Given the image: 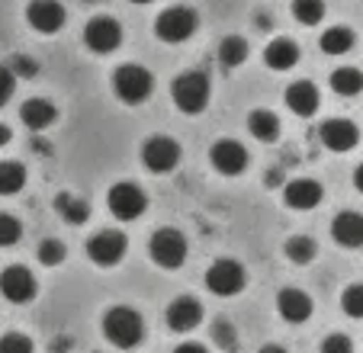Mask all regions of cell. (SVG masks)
Masks as SVG:
<instances>
[{"instance_id":"cell-1","label":"cell","mask_w":363,"mask_h":353,"mask_svg":"<svg viewBox=\"0 0 363 353\" xmlns=\"http://www.w3.org/2000/svg\"><path fill=\"white\" fill-rule=\"evenodd\" d=\"M103 337L119 350H135L145 340V321L135 308L129 306H113L103 315Z\"/></svg>"},{"instance_id":"cell-2","label":"cell","mask_w":363,"mask_h":353,"mask_svg":"<svg viewBox=\"0 0 363 353\" xmlns=\"http://www.w3.org/2000/svg\"><path fill=\"white\" fill-rule=\"evenodd\" d=\"M209 96H213V87H209V77H206L203 71H184V74H177L171 84L174 106L186 116L203 113V109L209 106Z\"/></svg>"},{"instance_id":"cell-3","label":"cell","mask_w":363,"mask_h":353,"mask_svg":"<svg viewBox=\"0 0 363 353\" xmlns=\"http://www.w3.org/2000/svg\"><path fill=\"white\" fill-rule=\"evenodd\" d=\"M113 94L125 106H142L155 94V74L148 68H142V65H119L113 71Z\"/></svg>"},{"instance_id":"cell-4","label":"cell","mask_w":363,"mask_h":353,"mask_svg":"<svg viewBox=\"0 0 363 353\" xmlns=\"http://www.w3.org/2000/svg\"><path fill=\"white\" fill-rule=\"evenodd\" d=\"M245 286H247L245 267L232 257L213 260L209 270H206V289L213 292V296H219V299H232V296H238Z\"/></svg>"},{"instance_id":"cell-5","label":"cell","mask_w":363,"mask_h":353,"mask_svg":"<svg viewBox=\"0 0 363 353\" xmlns=\"http://www.w3.org/2000/svg\"><path fill=\"white\" fill-rule=\"evenodd\" d=\"M106 209H110L113 218H119V222H135V218H142L145 209H148V196H145V190L138 184L119 180V184H113L110 193H106Z\"/></svg>"},{"instance_id":"cell-6","label":"cell","mask_w":363,"mask_h":353,"mask_svg":"<svg viewBox=\"0 0 363 353\" xmlns=\"http://www.w3.org/2000/svg\"><path fill=\"white\" fill-rule=\"evenodd\" d=\"M186 254H190V247H186V238L177 228H158L148 238V257L155 260L161 270H177V267H184Z\"/></svg>"},{"instance_id":"cell-7","label":"cell","mask_w":363,"mask_h":353,"mask_svg":"<svg viewBox=\"0 0 363 353\" xmlns=\"http://www.w3.org/2000/svg\"><path fill=\"white\" fill-rule=\"evenodd\" d=\"M125 251H129V238L119 228H103L96 235H90V241H87V260L103 267V270L123 264Z\"/></svg>"},{"instance_id":"cell-8","label":"cell","mask_w":363,"mask_h":353,"mask_svg":"<svg viewBox=\"0 0 363 353\" xmlns=\"http://www.w3.org/2000/svg\"><path fill=\"white\" fill-rule=\"evenodd\" d=\"M196 26H199V16L193 7H167L155 20V35L161 42H167V45H180V42H186L196 33Z\"/></svg>"},{"instance_id":"cell-9","label":"cell","mask_w":363,"mask_h":353,"mask_svg":"<svg viewBox=\"0 0 363 353\" xmlns=\"http://www.w3.org/2000/svg\"><path fill=\"white\" fill-rule=\"evenodd\" d=\"M0 296L7 302H13V306H29L39 296V279L23 264H13L0 273Z\"/></svg>"},{"instance_id":"cell-10","label":"cell","mask_w":363,"mask_h":353,"mask_svg":"<svg viewBox=\"0 0 363 353\" xmlns=\"http://www.w3.org/2000/svg\"><path fill=\"white\" fill-rule=\"evenodd\" d=\"M142 164L151 174H171L180 164V145L171 135H151L142 145Z\"/></svg>"},{"instance_id":"cell-11","label":"cell","mask_w":363,"mask_h":353,"mask_svg":"<svg viewBox=\"0 0 363 353\" xmlns=\"http://www.w3.org/2000/svg\"><path fill=\"white\" fill-rule=\"evenodd\" d=\"M84 45L94 55H110L123 45V26L113 16H94L84 26Z\"/></svg>"},{"instance_id":"cell-12","label":"cell","mask_w":363,"mask_h":353,"mask_svg":"<svg viewBox=\"0 0 363 353\" xmlns=\"http://www.w3.org/2000/svg\"><path fill=\"white\" fill-rule=\"evenodd\" d=\"M209 161H213L216 174L241 176L247 170V164H251V155H247V148L241 142H235V138H219V142L213 145V151H209Z\"/></svg>"},{"instance_id":"cell-13","label":"cell","mask_w":363,"mask_h":353,"mask_svg":"<svg viewBox=\"0 0 363 353\" xmlns=\"http://www.w3.org/2000/svg\"><path fill=\"white\" fill-rule=\"evenodd\" d=\"M68 13H65L62 0H29L26 4V23L42 35H52L65 26Z\"/></svg>"},{"instance_id":"cell-14","label":"cell","mask_w":363,"mask_h":353,"mask_svg":"<svg viewBox=\"0 0 363 353\" xmlns=\"http://www.w3.org/2000/svg\"><path fill=\"white\" fill-rule=\"evenodd\" d=\"M318 138L328 151H337V155H347V151L357 148L360 142V129H357L350 119H325L322 129H318Z\"/></svg>"},{"instance_id":"cell-15","label":"cell","mask_w":363,"mask_h":353,"mask_svg":"<svg viewBox=\"0 0 363 353\" xmlns=\"http://www.w3.org/2000/svg\"><path fill=\"white\" fill-rule=\"evenodd\" d=\"M164 321L174 334H190L203 325V306H199L193 296H180V299H174L171 306H167Z\"/></svg>"},{"instance_id":"cell-16","label":"cell","mask_w":363,"mask_h":353,"mask_svg":"<svg viewBox=\"0 0 363 353\" xmlns=\"http://www.w3.org/2000/svg\"><path fill=\"white\" fill-rule=\"evenodd\" d=\"M325 199V190L318 180H308V176H299V180H289L283 184V203L296 212H308L315 209L318 203Z\"/></svg>"},{"instance_id":"cell-17","label":"cell","mask_w":363,"mask_h":353,"mask_svg":"<svg viewBox=\"0 0 363 353\" xmlns=\"http://www.w3.org/2000/svg\"><path fill=\"white\" fill-rule=\"evenodd\" d=\"M286 109L296 116H315L318 106H322V94H318V87L312 81H293L286 87Z\"/></svg>"},{"instance_id":"cell-18","label":"cell","mask_w":363,"mask_h":353,"mask_svg":"<svg viewBox=\"0 0 363 353\" xmlns=\"http://www.w3.org/2000/svg\"><path fill=\"white\" fill-rule=\"evenodd\" d=\"M331 238L341 247H347V251L363 247V215L360 212H354V209L337 212L335 222H331Z\"/></svg>"},{"instance_id":"cell-19","label":"cell","mask_w":363,"mask_h":353,"mask_svg":"<svg viewBox=\"0 0 363 353\" xmlns=\"http://www.w3.org/2000/svg\"><path fill=\"white\" fill-rule=\"evenodd\" d=\"M312 308H315L312 306V296L302 292V289H296V286L280 289V296H277V312H280L289 325H302V321H308Z\"/></svg>"},{"instance_id":"cell-20","label":"cell","mask_w":363,"mask_h":353,"mask_svg":"<svg viewBox=\"0 0 363 353\" xmlns=\"http://www.w3.org/2000/svg\"><path fill=\"white\" fill-rule=\"evenodd\" d=\"M20 119H23L26 129L45 132L58 123V106L55 103H48V100H42V96H33V100H26L20 106Z\"/></svg>"},{"instance_id":"cell-21","label":"cell","mask_w":363,"mask_h":353,"mask_svg":"<svg viewBox=\"0 0 363 353\" xmlns=\"http://www.w3.org/2000/svg\"><path fill=\"white\" fill-rule=\"evenodd\" d=\"M264 65L270 71H293L299 65V45L293 39H274L264 48Z\"/></svg>"},{"instance_id":"cell-22","label":"cell","mask_w":363,"mask_h":353,"mask_svg":"<svg viewBox=\"0 0 363 353\" xmlns=\"http://www.w3.org/2000/svg\"><path fill=\"white\" fill-rule=\"evenodd\" d=\"M247 132L264 145L277 142V138H280V116L270 113V109H251V116H247Z\"/></svg>"},{"instance_id":"cell-23","label":"cell","mask_w":363,"mask_h":353,"mask_svg":"<svg viewBox=\"0 0 363 353\" xmlns=\"http://www.w3.org/2000/svg\"><path fill=\"white\" fill-rule=\"evenodd\" d=\"M55 212L65 218L68 225H84L90 218V203L74 193H58L55 196Z\"/></svg>"},{"instance_id":"cell-24","label":"cell","mask_w":363,"mask_h":353,"mask_svg":"<svg viewBox=\"0 0 363 353\" xmlns=\"http://www.w3.org/2000/svg\"><path fill=\"white\" fill-rule=\"evenodd\" d=\"M357 35L350 26H331L322 33V39H318V48H322L325 55H347L350 48H354Z\"/></svg>"},{"instance_id":"cell-25","label":"cell","mask_w":363,"mask_h":353,"mask_svg":"<svg viewBox=\"0 0 363 353\" xmlns=\"http://www.w3.org/2000/svg\"><path fill=\"white\" fill-rule=\"evenodd\" d=\"M26 186V167L20 161H0V196H16Z\"/></svg>"},{"instance_id":"cell-26","label":"cell","mask_w":363,"mask_h":353,"mask_svg":"<svg viewBox=\"0 0 363 353\" xmlns=\"http://www.w3.org/2000/svg\"><path fill=\"white\" fill-rule=\"evenodd\" d=\"M328 84H331V90H335L337 96H357L363 90V71H357V68H337V71H331Z\"/></svg>"},{"instance_id":"cell-27","label":"cell","mask_w":363,"mask_h":353,"mask_svg":"<svg viewBox=\"0 0 363 353\" xmlns=\"http://www.w3.org/2000/svg\"><path fill=\"white\" fill-rule=\"evenodd\" d=\"M247 39H241V35H225V39L219 42V62L225 65V68H241V65L247 62Z\"/></svg>"},{"instance_id":"cell-28","label":"cell","mask_w":363,"mask_h":353,"mask_svg":"<svg viewBox=\"0 0 363 353\" xmlns=\"http://www.w3.org/2000/svg\"><path fill=\"white\" fill-rule=\"evenodd\" d=\"M283 254H286L293 264H312L315 260V254H318V245H315V238H308V235H293V238L283 245Z\"/></svg>"},{"instance_id":"cell-29","label":"cell","mask_w":363,"mask_h":353,"mask_svg":"<svg viewBox=\"0 0 363 353\" xmlns=\"http://www.w3.org/2000/svg\"><path fill=\"white\" fill-rule=\"evenodd\" d=\"M209 337H213V344L216 347H222L225 353H238V331H235V325L232 321H225V318H219V321H213V327H209Z\"/></svg>"},{"instance_id":"cell-30","label":"cell","mask_w":363,"mask_h":353,"mask_svg":"<svg viewBox=\"0 0 363 353\" xmlns=\"http://www.w3.org/2000/svg\"><path fill=\"white\" fill-rule=\"evenodd\" d=\"M293 16L302 26H318L325 20V0H293Z\"/></svg>"},{"instance_id":"cell-31","label":"cell","mask_w":363,"mask_h":353,"mask_svg":"<svg viewBox=\"0 0 363 353\" xmlns=\"http://www.w3.org/2000/svg\"><path fill=\"white\" fill-rule=\"evenodd\" d=\"M35 257H39L42 267H58V264H65V257H68V247H65L58 238H45L39 245V251H35Z\"/></svg>"},{"instance_id":"cell-32","label":"cell","mask_w":363,"mask_h":353,"mask_svg":"<svg viewBox=\"0 0 363 353\" xmlns=\"http://www.w3.org/2000/svg\"><path fill=\"white\" fill-rule=\"evenodd\" d=\"M23 238V225L16 215H10V212H0V247H13L20 245Z\"/></svg>"},{"instance_id":"cell-33","label":"cell","mask_w":363,"mask_h":353,"mask_svg":"<svg viewBox=\"0 0 363 353\" xmlns=\"http://www.w3.org/2000/svg\"><path fill=\"white\" fill-rule=\"evenodd\" d=\"M4 65H7V68L16 74V81H20V77H26V81H29V77H35V74H39V62H35L33 55H23V52L10 55V58H7V62H4Z\"/></svg>"},{"instance_id":"cell-34","label":"cell","mask_w":363,"mask_h":353,"mask_svg":"<svg viewBox=\"0 0 363 353\" xmlns=\"http://www.w3.org/2000/svg\"><path fill=\"white\" fill-rule=\"evenodd\" d=\"M341 308H344V315H350V318H363V283H354L344 289Z\"/></svg>"},{"instance_id":"cell-35","label":"cell","mask_w":363,"mask_h":353,"mask_svg":"<svg viewBox=\"0 0 363 353\" xmlns=\"http://www.w3.org/2000/svg\"><path fill=\"white\" fill-rule=\"evenodd\" d=\"M0 353H35V347H33V340H29L26 334L10 331V334L0 337Z\"/></svg>"},{"instance_id":"cell-36","label":"cell","mask_w":363,"mask_h":353,"mask_svg":"<svg viewBox=\"0 0 363 353\" xmlns=\"http://www.w3.org/2000/svg\"><path fill=\"white\" fill-rule=\"evenodd\" d=\"M13 94H16V74L7 65H0V109L13 100Z\"/></svg>"},{"instance_id":"cell-37","label":"cell","mask_w":363,"mask_h":353,"mask_svg":"<svg viewBox=\"0 0 363 353\" xmlns=\"http://www.w3.org/2000/svg\"><path fill=\"white\" fill-rule=\"evenodd\" d=\"M318 350L322 353H354V340H350L347 334H328Z\"/></svg>"},{"instance_id":"cell-38","label":"cell","mask_w":363,"mask_h":353,"mask_svg":"<svg viewBox=\"0 0 363 353\" xmlns=\"http://www.w3.org/2000/svg\"><path fill=\"white\" fill-rule=\"evenodd\" d=\"M71 347H74V337H68V334H62V337H55L52 344H48V353H68Z\"/></svg>"},{"instance_id":"cell-39","label":"cell","mask_w":363,"mask_h":353,"mask_svg":"<svg viewBox=\"0 0 363 353\" xmlns=\"http://www.w3.org/2000/svg\"><path fill=\"white\" fill-rule=\"evenodd\" d=\"M174 353H209L203 344H196V340H190V344H180Z\"/></svg>"},{"instance_id":"cell-40","label":"cell","mask_w":363,"mask_h":353,"mask_svg":"<svg viewBox=\"0 0 363 353\" xmlns=\"http://www.w3.org/2000/svg\"><path fill=\"white\" fill-rule=\"evenodd\" d=\"M10 142H13V132H10V125L0 123V148H4V145H10Z\"/></svg>"},{"instance_id":"cell-41","label":"cell","mask_w":363,"mask_h":353,"mask_svg":"<svg viewBox=\"0 0 363 353\" xmlns=\"http://www.w3.org/2000/svg\"><path fill=\"white\" fill-rule=\"evenodd\" d=\"M354 186H357V190L363 193V164H360V167L354 170Z\"/></svg>"},{"instance_id":"cell-42","label":"cell","mask_w":363,"mask_h":353,"mask_svg":"<svg viewBox=\"0 0 363 353\" xmlns=\"http://www.w3.org/2000/svg\"><path fill=\"white\" fill-rule=\"evenodd\" d=\"M257 353H286V350H283L280 344H267V347H261V350H257Z\"/></svg>"},{"instance_id":"cell-43","label":"cell","mask_w":363,"mask_h":353,"mask_svg":"<svg viewBox=\"0 0 363 353\" xmlns=\"http://www.w3.org/2000/svg\"><path fill=\"white\" fill-rule=\"evenodd\" d=\"M129 4H151V0H129Z\"/></svg>"}]
</instances>
